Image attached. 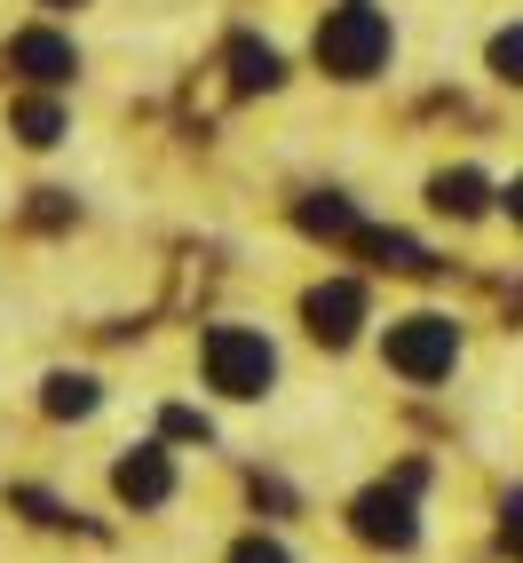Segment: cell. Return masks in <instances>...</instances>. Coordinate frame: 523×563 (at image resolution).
Instances as JSON below:
<instances>
[{
    "label": "cell",
    "instance_id": "9",
    "mask_svg": "<svg viewBox=\"0 0 523 563\" xmlns=\"http://www.w3.org/2000/svg\"><path fill=\"white\" fill-rule=\"evenodd\" d=\"M357 246H365L372 262H389V271H404V278H421V271H429V246H421V239H404V231H357Z\"/></svg>",
    "mask_w": 523,
    "mask_h": 563
},
{
    "label": "cell",
    "instance_id": "15",
    "mask_svg": "<svg viewBox=\"0 0 523 563\" xmlns=\"http://www.w3.org/2000/svg\"><path fill=\"white\" fill-rule=\"evenodd\" d=\"M231 563H293V555H286L278 540H262V532H254V540H238V548H231Z\"/></svg>",
    "mask_w": 523,
    "mask_h": 563
},
{
    "label": "cell",
    "instance_id": "5",
    "mask_svg": "<svg viewBox=\"0 0 523 563\" xmlns=\"http://www.w3.org/2000/svg\"><path fill=\"white\" fill-rule=\"evenodd\" d=\"M302 318H310V333H318V342H333V350H342L349 333L365 325V286H357V278H325V286H310Z\"/></svg>",
    "mask_w": 523,
    "mask_h": 563
},
{
    "label": "cell",
    "instance_id": "17",
    "mask_svg": "<svg viewBox=\"0 0 523 563\" xmlns=\"http://www.w3.org/2000/svg\"><path fill=\"white\" fill-rule=\"evenodd\" d=\"M167 437H182V444H191V437H199V444H207V421H199V412H191V405H175V412H167Z\"/></svg>",
    "mask_w": 523,
    "mask_h": 563
},
{
    "label": "cell",
    "instance_id": "16",
    "mask_svg": "<svg viewBox=\"0 0 523 563\" xmlns=\"http://www.w3.org/2000/svg\"><path fill=\"white\" fill-rule=\"evenodd\" d=\"M500 540H508V555L523 563V493H508V508H500Z\"/></svg>",
    "mask_w": 523,
    "mask_h": 563
},
{
    "label": "cell",
    "instance_id": "12",
    "mask_svg": "<svg viewBox=\"0 0 523 563\" xmlns=\"http://www.w3.org/2000/svg\"><path fill=\"white\" fill-rule=\"evenodd\" d=\"M56 421H80V412H96V382L88 373H48V397H41Z\"/></svg>",
    "mask_w": 523,
    "mask_h": 563
},
{
    "label": "cell",
    "instance_id": "7",
    "mask_svg": "<svg viewBox=\"0 0 523 563\" xmlns=\"http://www.w3.org/2000/svg\"><path fill=\"white\" fill-rule=\"evenodd\" d=\"M9 71H24V80H41V88H64L71 71H80V56H71L64 32H16V41H9Z\"/></svg>",
    "mask_w": 523,
    "mask_h": 563
},
{
    "label": "cell",
    "instance_id": "13",
    "mask_svg": "<svg viewBox=\"0 0 523 563\" xmlns=\"http://www.w3.org/2000/svg\"><path fill=\"white\" fill-rule=\"evenodd\" d=\"M9 120H16V135H24V143H56V135H64V111H56L48 96H24Z\"/></svg>",
    "mask_w": 523,
    "mask_h": 563
},
{
    "label": "cell",
    "instance_id": "19",
    "mask_svg": "<svg viewBox=\"0 0 523 563\" xmlns=\"http://www.w3.org/2000/svg\"><path fill=\"white\" fill-rule=\"evenodd\" d=\"M48 9H71V0H48Z\"/></svg>",
    "mask_w": 523,
    "mask_h": 563
},
{
    "label": "cell",
    "instance_id": "11",
    "mask_svg": "<svg viewBox=\"0 0 523 563\" xmlns=\"http://www.w3.org/2000/svg\"><path fill=\"white\" fill-rule=\"evenodd\" d=\"M302 231L310 239H357V207L333 199V191H318V199H302Z\"/></svg>",
    "mask_w": 523,
    "mask_h": 563
},
{
    "label": "cell",
    "instance_id": "18",
    "mask_svg": "<svg viewBox=\"0 0 523 563\" xmlns=\"http://www.w3.org/2000/svg\"><path fill=\"white\" fill-rule=\"evenodd\" d=\"M508 214H515V222H523V175H515V191H508Z\"/></svg>",
    "mask_w": 523,
    "mask_h": 563
},
{
    "label": "cell",
    "instance_id": "8",
    "mask_svg": "<svg viewBox=\"0 0 523 563\" xmlns=\"http://www.w3.org/2000/svg\"><path fill=\"white\" fill-rule=\"evenodd\" d=\"M231 88L254 96V88H278V48H262V41H231Z\"/></svg>",
    "mask_w": 523,
    "mask_h": 563
},
{
    "label": "cell",
    "instance_id": "3",
    "mask_svg": "<svg viewBox=\"0 0 523 563\" xmlns=\"http://www.w3.org/2000/svg\"><path fill=\"white\" fill-rule=\"evenodd\" d=\"M389 365L404 373V382H444V373L460 365V325L436 318V310L389 325Z\"/></svg>",
    "mask_w": 523,
    "mask_h": 563
},
{
    "label": "cell",
    "instance_id": "14",
    "mask_svg": "<svg viewBox=\"0 0 523 563\" xmlns=\"http://www.w3.org/2000/svg\"><path fill=\"white\" fill-rule=\"evenodd\" d=\"M492 71H500V80H515V88H523V24L492 32Z\"/></svg>",
    "mask_w": 523,
    "mask_h": 563
},
{
    "label": "cell",
    "instance_id": "2",
    "mask_svg": "<svg viewBox=\"0 0 523 563\" xmlns=\"http://www.w3.org/2000/svg\"><path fill=\"white\" fill-rule=\"evenodd\" d=\"M270 373H278V357H270V342H262L254 325H214L207 333V382L222 397H262Z\"/></svg>",
    "mask_w": 523,
    "mask_h": 563
},
{
    "label": "cell",
    "instance_id": "1",
    "mask_svg": "<svg viewBox=\"0 0 523 563\" xmlns=\"http://www.w3.org/2000/svg\"><path fill=\"white\" fill-rule=\"evenodd\" d=\"M318 64L333 71V80H372V71L389 64V16L365 9V0L333 9V16L318 24Z\"/></svg>",
    "mask_w": 523,
    "mask_h": 563
},
{
    "label": "cell",
    "instance_id": "10",
    "mask_svg": "<svg viewBox=\"0 0 523 563\" xmlns=\"http://www.w3.org/2000/svg\"><path fill=\"white\" fill-rule=\"evenodd\" d=\"M436 207L444 214H483L492 207V183H483L476 167H453V175H436Z\"/></svg>",
    "mask_w": 523,
    "mask_h": 563
},
{
    "label": "cell",
    "instance_id": "6",
    "mask_svg": "<svg viewBox=\"0 0 523 563\" xmlns=\"http://www.w3.org/2000/svg\"><path fill=\"white\" fill-rule=\"evenodd\" d=\"M111 493H120L127 508H159V500L175 493V461L159 453V444H135V453L111 468Z\"/></svg>",
    "mask_w": 523,
    "mask_h": 563
},
{
    "label": "cell",
    "instance_id": "4",
    "mask_svg": "<svg viewBox=\"0 0 523 563\" xmlns=\"http://www.w3.org/2000/svg\"><path fill=\"white\" fill-rule=\"evenodd\" d=\"M413 493H421V468H404L397 484H372V493H357V508H349L357 540H372V548H413V540H421Z\"/></svg>",
    "mask_w": 523,
    "mask_h": 563
}]
</instances>
